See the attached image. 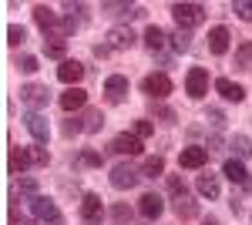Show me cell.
<instances>
[{
    "mask_svg": "<svg viewBox=\"0 0 252 225\" xmlns=\"http://www.w3.org/2000/svg\"><path fill=\"white\" fill-rule=\"evenodd\" d=\"M172 14H175L178 31H192V27H198V24L205 20V7H202V3H175Z\"/></svg>",
    "mask_w": 252,
    "mask_h": 225,
    "instance_id": "cell-1",
    "label": "cell"
},
{
    "mask_svg": "<svg viewBox=\"0 0 252 225\" xmlns=\"http://www.w3.org/2000/svg\"><path fill=\"white\" fill-rule=\"evenodd\" d=\"M20 101H24L27 108L40 111V108H47L51 91H47V84H24V88H20Z\"/></svg>",
    "mask_w": 252,
    "mask_h": 225,
    "instance_id": "cell-2",
    "label": "cell"
},
{
    "mask_svg": "<svg viewBox=\"0 0 252 225\" xmlns=\"http://www.w3.org/2000/svg\"><path fill=\"white\" fill-rule=\"evenodd\" d=\"M185 91H189V97H205L209 94V71L205 67H192L189 71V77H185Z\"/></svg>",
    "mask_w": 252,
    "mask_h": 225,
    "instance_id": "cell-3",
    "label": "cell"
},
{
    "mask_svg": "<svg viewBox=\"0 0 252 225\" xmlns=\"http://www.w3.org/2000/svg\"><path fill=\"white\" fill-rule=\"evenodd\" d=\"M141 91L148 94L152 101H161L165 94H172V81H168V74H148L141 81Z\"/></svg>",
    "mask_w": 252,
    "mask_h": 225,
    "instance_id": "cell-4",
    "label": "cell"
},
{
    "mask_svg": "<svg viewBox=\"0 0 252 225\" xmlns=\"http://www.w3.org/2000/svg\"><path fill=\"white\" fill-rule=\"evenodd\" d=\"M138 178H141V175H138L131 165H115V168H111V185H115L118 192H125V188H135V185H138Z\"/></svg>",
    "mask_w": 252,
    "mask_h": 225,
    "instance_id": "cell-5",
    "label": "cell"
},
{
    "mask_svg": "<svg viewBox=\"0 0 252 225\" xmlns=\"http://www.w3.org/2000/svg\"><path fill=\"white\" fill-rule=\"evenodd\" d=\"M101 215H104L101 198H97V195H84V198H81V222L97 225V222H101Z\"/></svg>",
    "mask_w": 252,
    "mask_h": 225,
    "instance_id": "cell-6",
    "label": "cell"
},
{
    "mask_svg": "<svg viewBox=\"0 0 252 225\" xmlns=\"http://www.w3.org/2000/svg\"><path fill=\"white\" fill-rule=\"evenodd\" d=\"M104 94H108L111 104H121V101L128 97V77L125 74H111L108 81H104Z\"/></svg>",
    "mask_w": 252,
    "mask_h": 225,
    "instance_id": "cell-7",
    "label": "cell"
},
{
    "mask_svg": "<svg viewBox=\"0 0 252 225\" xmlns=\"http://www.w3.org/2000/svg\"><path fill=\"white\" fill-rule=\"evenodd\" d=\"M31 208H34V215H37L40 222H61V208L51 202V198H44V195H37L34 202H31Z\"/></svg>",
    "mask_w": 252,
    "mask_h": 225,
    "instance_id": "cell-8",
    "label": "cell"
},
{
    "mask_svg": "<svg viewBox=\"0 0 252 225\" xmlns=\"http://www.w3.org/2000/svg\"><path fill=\"white\" fill-rule=\"evenodd\" d=\"M205 161H209V148H198V145L182 148V155H178V165L182 168H202Z\"/></svg>",
    "mask_w": 252,
    "mask_h": 225,
    "instance_id": "cell-9",
    "label": "cell"
},
{
    "mask_svg": "<svg viewBox=\"0 0 252 225\" xmlns=\"http://www.w3.org/2000/svg\"><path fill=\"white\" fill-rule=\"evenodd\" d=\"M131 44H135L131 27H111V31H108V47H111V51H125V47H131Z\"/></svg>",
    "mask_w": 252,
    "mask_h": 225,
    "instance_id": "cell-10",
    "label": "cell"
},
{
    "mask_svg": "<svg viewBox=\"0 0 252 225\" xmlns=\"http://www.w3.org/2000/svg\"><path fill=\"white\" fill-rule=\"evenodd\" d=\"M195 188H198V195H205V198H219V192H222L219 175H212V171H202V175L195 178Z\"/></svg>",
    "mask_w": 252,
    "mask_h": 225,
    "instance_id": "cell-11",
    "label": "cell"
},
{
    "mask_svg": "<svg viewBox=\"0 0 252 225\" xmlns=\"http://www.w3.org/2000/svg\"><path fill=\"white\" fill-rule=\"evenodd\" d=\"M138 212H141L145 219H158V215L165 212V202H161V195H155V192L141 195V202H138Z\"/></svg>",
    "mask_w": 252,
    "mask_h": 225,
    "instance_id": "cell-12",
    "label": "cell"
},
{
    "mask_svg": "<svg viewBox=\"0 0 252 225\" xmlns=\"http://www.w3.org/2000/svg\"><path fill=\"white\" fill-rule=\"evenodd\" d=\"M24 125H27V131L34 134V141H40V145H44V141H47V118H44V114H37V111H31L27 114V118H24Z\"/></svg>",
    "mask_w": 252,
    "mask_h": 225,
    "instance_id": "cell-13",
    "label": "cell"
},
{
    "mask_svg": "<svg viewBox=\"0 0 252 225\" xmlns=\"http://www.w3.org/2000/svg\"><path fill=\"white\" fill-rule=\"evenodd\" d=\"M58 77L64 81V84L78 88V81L84 77V64H81V61H64V64L58 67Z\"/></svg>",
    "mask_w": 252,
    "mask_h": 225,
    "instance_id": "cell-14",
    "label": "cell"
},
{
    "mask_svg": "<svg viewBox=\"0 0 252 225\" xmlns=\"http://www.w3.org/2000/svg\"><path fill=\"white\" fill-rule=\"evenodd\" d=\"M172 212L178 215V219H195V215H198V202H195L189 192H185V195H175Z\"/></svg>",
    "mask_w": 252,
    "mask_h": 225,
    "instance_id": "cell-15",
    "label": "cell"
},
{
    "mask_svg": "<svg viewBox=\"0 0 252 225\" xmlns=\"http://www.w3.org/2000/svg\"><path fill=\"white\" fill-rule=\"evenodd\" d=\"M111 151H118V155H141V138L138 134H118L111 141Z\"/></svg>",
    "mask_w": 252,
    "mask_h": 225,
    "instance_id": "cell-16",
    "label": "cell"
},
{
    "mask_svg": "<svg viewBox=\"0 0 252 225\" xmlns=\"http://www.w3.org/2000/svg\"><path fill=\"white\" fill-rule=\"evenodd\" d=\"M84 104H88V91L84 88H67V91L61 94V108L64 111H78Z\"/></svg>",
    "mask_w": 252,
    "mask_h": 225,
    "instance_id": "cell-17",
    "label": "cell"
},
{
    "mask_svg": "<svg viewBox=\"0 0 252 225\" xmlns=\"http://www.w3.org/2000/svg\"><path fill=\"white\" fill-rule=\"evenodd\" d=\"M215 91L222 94L225 101H235V104H239V101L246 97V91H242V84H235V81H229V77H219V81H215Z\"/></svg>",
    "mask_w": 252,
    "mask_h": 225,
    "instance_id": "cell-18",
    "label": "cell"
},
{
    "mask_svg": "<svg viewBox=\"0 0 252 225\" xmlns=\"http://www.w3.org/2000/svg\"><path fill=\"white\" fill-rule=\"evenodd\" d=\"M229 40H232V37H229V31L219 24V27L209 31V51H212V54H225V51H229Z\"/></svg>",
    "mask_w": 252,
    "mask_h": 225,
    "instance_id": "cell-19",
    "label": "cell"
},
{
    "mask_svg": "<svg viewBox=\"0 0 252 225\" xmlns=\"http://www.w3.org/2000/svg\"><path fill=\"white\" fill-rule=\"evenodd\" d=\"M31 161H34V151H27V148H10V171H14V175H24Z\"/></svg>",
    "mask_w": 252,
    "mask_h": 225,
    "instance_id": "cell-20",
    "label": "cell"
},
{
    "mask_svg": "<svg viewBox=\"0 0 252 225\" xmlns=\"http://www.w3.org/2000/svg\"><path fill=\"white\" fill-rule=\"evenodd\" d=\"M222 175H225L229 182H235V185L249 182V171H246V165H242V161H235V158H229V161H225V168H222Z\"/></svg>",
    "mask_w": 252,
    "mask_h": 225,
    "instance_id": "cell-21",
    "label": "cell"
},
{
    "mask_svg": "<svg viewBox=\"0 0 252 225\" xmlns=\"http://www.w3.org/2000/svg\"><path fill=\"white\" fill-rule=\"evenodd\" d=\"M14 198H37V182L34 178H27V175H20L17 178V185H14Z\"/></svg>",
    "mask_w": 252,
    "mask_h": 225,
    "instance_id": "cell-22",
    "label": "cell"
},
{
    "mask_svg": "<svg viewBox=\"0 0 252 225\" xmlns=\"http://www.w3.org/2000/svg\"><path fill=\"white\" fill-rule=\"evenodd\" d=\"M81 125H84V131H101V125H104L101 108H88V111H84V118H81Z\"/></svg>",
    "mask_w": 252,
    "mask_h": 225,
    "instance_id": "cell-23",
    "label": "cell"
},
{
    "mask_svg": "<svg viewBox=\"0 0 252 225\" xmlns=\"http://www.w3.org/2000/svg\"><path fill=\"white\" fill-rule=\"evenodd\" d=\"M161 171H165V158H161V155L145 158V165H141V175H145V178H158Z\"/></svg>",
    "mask_w": 252,
    "mask_h": 225,
    "instance_id": "cell-24",
    "label": "cell"
},
{
    "mask_svg": "<svg viewBox=\"0 0 252 225\" xmlns=\"http://www.w3.org/2000/svg\"><path fill=\"white\" fill-rule=\"evenodd\" d=\"M145 44H148L152 51H161V47H165V31H161L158 24H152V27L145 31Z\"/></svg>",
    "mask_w": 252,
    "mask_h": 225,
    "instance_id": "cell-25",
    "label": "cell"
},
{
    "mask_svg": "<svg viewBox=\"0 0 252 225\" xmlns=\"http://www.w3.org/2000/svg\"><path fill=\"white\" fill-rule=\"evenodd\" d=\"M229 148H232L235 155H239V161H242V158H249V155H252V148H249V138H246V134H235L232 141H229Z\"/></svg>",
    "mask_w": 252,
    "mask_h": 225,
    "instance_id": "cell-26",
    "label": "cell"
},
{
    "mask_svg": "<svg viewBox=\"0 0 252 225\" xmlns=\"http://www.w3.org/2000/svg\"><path fill=\"white\" fill-rule=\"evenodd\" d=\"M172 47L178 51V54H185V51L192 47V37H189V31H175V34H172Z\"/></svg>",
    "mask_w": 252,
    "mask_h": 225,
    "instance_id": "cell-27",
    "label": "cell"
},
{
    "mask_svg": "<svg viewBox=\"0 0 252 225\" xmlns=\"http://www.w3.org/2000/svg\"><path fill=\"white\" fill-rule=\"evenodd\" d=\"M24 40H27V31H24V27H17V24H10V27H7V44L20 47Z\"/></svg>",
    "mask_w": 252,
    "mask_h": 225,
    "instance_id": "cell-28",
    "label": "cell"
},
{
    "mask_svg": "<svg viewBox=\"0 0 252 225\" xmlns=\"http://www.w3.org/2000/svg\"><path fill=\"white\" fill-rule=\"evenodd\" d=\"M232 10H235V14H239L242 20H252V0H235Z\"/></svg>",
    "mask_w": 252,
    "mask_h": 225,
    "instance_id": "cell-29",
    "label": "cell"
},
{
    "mask_svg": "<svg viewBox=\"0 0 252 225\" xmlns=\"http://www.w3.org/2000/svg\"><path fill=\"white\" fill-rule=\"evenodd\" d=\"M152 114H155V118H161V121H168V125L175 121V111H172V108H165V104H155V101H152Z\"/></svg>",
    "mask_w": 252,
    "mask_h": 225,
    "instance_id": "cell-30",
    "label": "cell"
},
{
    "mask_svg": "<svg viewBox=\"0 0 252 225\" xmlns=\"http://www.w3.org/2000/svg\"><path fill=\"white\" fill-rule=\"evenodd\" d=\"M17 67L20 71H24V74H34V71H37V57H31V54H24L17 61Z\"/></svg>",
    "mask_w": 252,
    "mask_h": 225,
    "instance_id": "cell-31",
    "label": "cell"
},
{
    "mask_svg": "<svg viewBox=\"0 0 252 225\" xmlns=\"http://www.w3.org/2000/svg\"><path fill=\"white\" fill-rule=\"evenodd\" d=\"M152 131H155V125H152V121H145V118L135 121V134H138V138H148Z\"/></svg>",
    "mask_w": 252,
    "mask_h": 225,
    "instance_id": "cell-32",
    "label": "cell"
},
{
    "mask_svg": "<svg viewBox=\"0 0 252 225\" xmlns=\"http://www.w3.org/2000/svg\"><path fill=\"white\" fill-rule=\"evenodd\" d=\"M111 215H115L118 222H125V219H131V208L125 205V202H118V205H111Z\"/></svg>",
    "mask_w": 252,
    "mask_h": 225,
    "instance_id": "cell-33",
    "label": "cell"
},
{
    "mask_svg": "<svg viewBox=\"0 0 252 225\" xmlns=\"http://www.w3.org/2000/svg\"><path fill=\"white\" fill-rule=\"evenodd\" d=\"M78 131H84L81 118H67V121H64V134H78Z\"/></svg>",
    "mask_w": 252,
    "mask_h": 225,
    "instance_id": "cell-34",
    "label": "cell"
},
{
    "mask_svg": "<svg viewBox=\"0 0 252 225\" xmlns=\"http://www.w3.org/2000/svg\"><path fill=\"white\" fill-rule=\"evenodd\" d=\"M81 165H91V168H94V165H101V155H97V151H84V155H81Z\"/></svg>",
    "mask_w": 252,
    "mask_h": 225,
    "instance_id": "cell-35",
    "label": "cell"
},
{
    "mask_svg": "<svg viewBox=\"0 0 252 225\" xmlns=\"http://www.w3.org/2000/svg\"><path fill=\"white\" fill-rule=\"evenodd\" d=\"M44 51H47V57H64V44H44Z\"/></svg>",
    "mask_w": 252,
    "mask_h": 225,
    "instance_id": "cell-36",
    "label": "cell"
},
{
    "mask_svg": "<svg viewBox=\"0 0 252 225\" xmlns=\"http://www.w3.org/2000/svg\"><path fill=\"white\" fill-rule=\"evenodd\" d=\"M168 188H172V195H185V185H182V178H178V175L168 178Z\"/></svg>",
    "mask_w": 252,
    "mask_h": 225,
    "instance_id": "cell-37",
    "label": "cell"
},
{
    "mask_svg": "<svg viewBox=\"0 0 252 225\" xmlns=\"http://www.w3.org/2000/svg\"><path fill=\"white\" fill-rule=\"evenodd\" d=\"M47 161H51V155L44 148H34V165H47Z\"/></svg>",
    "mask_w": 252,
    "mask_h": 225,
    "instance_id": "cell-38",
    "label": "cell"
},
{
    "mask_svg": "<svg viewBox=\"0 0 252 225\" xmlns=\"http://www.w3.org/2000/svg\"><path fill=\"white\" fill-rule=\"evenodd\" d=\"M10 225H37V222H31V219H17V215H14V219H10Z\"/></svg>",
    "mask_w": 252,
    "mask_h": 225,
    "instance_id": "cell-39",
    "label": "cell"
},
{
    "mask_svg": "<svg viewBox=\"0 0 252 225\" xmlns=\"http://www.w3.org/2000/svg\"><path fill=\"white\" fill-rule=\"evenodd\" d=\"M202 225H219V219H215V215H209V219H202Z\"/></svg>",
    "mask_w": 252,
    "mask_h": 225,
    "instance_id": "cell-40",
    "label": "cell"
}]
</instances>
